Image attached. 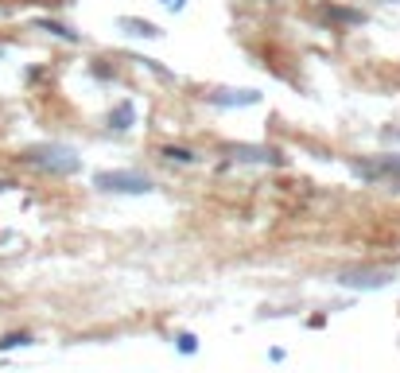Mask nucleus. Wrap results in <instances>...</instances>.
<instances>
[{"mask_svg": "<svg viewBox=\"0 0 400 373\" xmlns=\"http://www.w3.org/2000/svg\"><path fill=\"white\" fill-rule=\"evenodd\" d=\"M24 342H31L28 334H4V338H0V350H12V346H24Z\"/></svg>", "mask_w": 400, "mask_h": 373, "instance_id": "6e6552de", "label": "nucleus"}, {"mask_svg": "<svg viewBox=\"0 0 400 373\" xmlns=\"http://www.w3.org/2000/svg\"><path fill=\"white\" fill-rule=\"evenodd\" d=\"M40 28H43V31H55V35H62V40H78V35H74L70 28H62V24H51V20H43Z\"/></svg>", "mask_w": 400, "mask_h": 373, "instance_id": "0eeeda50", "label": "nucleus"}, {"mask_svg": "<svg viewBox=\"0 0 400 373\" xmlns=\"http://www.w3.org/2000/svg\"><path fill=\"white\" fill-rule=\"evenodd\" d=\"M24 159L35 167H43V171H59V175H67V171H78V156L70 152V148H28L24 152Z\"/></svg>", "mask_w": 400, "mask_h": 373, "instance_id": "f257e3e1", "label": "nucleus"}, {"mask_svg": "<svg viewBox=\"0 0 400 373\" xmlns=\"http://www.w3.org/2000/svg\"><path fill=\"white\" fill-rule=\"evenodd\" d=\"M8 186H12V183H4V179H0V191H8Z\"/></svg>", "mask_w": 400, "mask_h": 373, "instance_id": "f8f14e48", "label": "nucleus"}, {"mask_svg": "<svg viewBox=\"0 0 400 373\" xmlns=\"http://www.w3.org/2000/svg\"><path fill=\"white\" fill-rule=\"evenodd\" d=\"M109 125H113V128H128V125H132V105H128V101H121V105L109 113Z\"/></svg>", "mask_w": 400, "mask_h": 373, "instance_id": "20e7f679", "label": "nucleus"}, {"mask_svg": "<svg viewBox=\"0 0 400 373\" xmlns=\"http://www.w3.org/2000/svg\"><path fill=\"white\" fill-rule=\"evenodd\" d=\"M322 16H331V20H346V24H361V12H346V8H322Z\"/></svg>", "mask_w": 400, "mask_h": 373, "instance_id": "423d86ee", "label": "nucleus"}, {"mask_svg": "<svg viewBox=\"0 0 400 373\" xmlns=\"http://www.w3.org/2000/svg\"><path fill=\"white\" fill-rule=\"evenodd\" d=\"M121 24H125L132 35H159V28L156 24H148V20H121Z\"/></svg>", "mask_w": 400, "mask_h": 373, "instance_id": "39448f33", "label": "nucleus"}, {"mask_svg": "<svg viewBox=\"0 0 400 373\" xmlns=\"http://www.w3.org/2000/svg\"><path fill=\"white\" fill-rule=\"evenodd\" d=\"M179 350L191 354V350H195V338H191V334H183V338H179Z\"/></svg>", "mask_w": 400, "mask_h": 373, "instance_id": "9d476101", "label": "nucleus"}, {"mask_svg": "<svg viewBox=\"0 0 400 373\" xmlns=\"http://www.w3.org/2000/svg\"><path fill=\"white\" fill-rule=\"evenodd\" d=\"M164 156H171V159H183V164H191V152H186V148H164Z\"/></svg>", "mask_w": 400, "mask_h": 373, "instance_id": "1a4fd4ad", "label": "nucleus"}, {"mask_svg": "<svg viewBox=\"0 0 400 373\" xmlns=\"http://www.w3.org/2000/svg\"><path fill=\"white\" fill-rule=\"evenodd\" d=\"M98 186L101 191H121V195H144V191H152V183L144 175H132V171H101Z\"/></svg>", "mask_w": 400, "mask_h": 373, "instance_id": "f03ea898", "label": "nucleus"}, {"mask_svg": "<svg viewBox=\"0 0 400 373\" xmlns=\"http://www.w3.org/2000/svg\"><path fill=\"white\" fill-rule=\"evenodd\" d=\"M385 280H389V272H342L346 288H381Z\"/></svg>", "mask_w": 400, "mask_h": 373, "instance_id": "7ed1b4c3", "label": "nucleus"}, {"mask_svg": "<svg viewBox=\"0 0 400 373\" xmlns=\"http://www.w3.org/2000/svg\"><path fill=\"white\" fill-rule=\"evenodd\" d=\"M167 8H183V0H164Z\"/></svg>", "mask_w": 400, "mask_h": 373, "instance_id": "9b49d317", "label": "nucleus"}]
</instances>
